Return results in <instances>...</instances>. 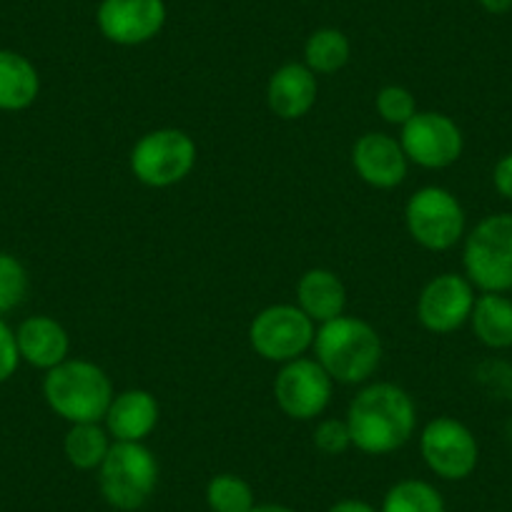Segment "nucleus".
<instances>
[{"instance_id":"obj_13","label":"nucleus","mask_w":512,"mask_h":512,"mask_svg":"<svg viewBox=\"0 0 512 512\" xmlns=\"http://www.w3.org/2000/svg\"><path fill=\"white\" fill-rule=\"evenodd\" d=\"M164 0H101L96 26L106 41L116 46H144L166 26Z\"/></svg>"},{"instance_id":"obj_4","label":"nucleus","mask_w":512,"mask_h":512,"mask_svg":"<svg viewBox=\"0 0 512 512\" xmlns=\"http://www.w3.org/2000/svg\"><path fill=\"white\" fill-rule=\"evenodd\" d=\"M159 485V462L144 442H113L98 467V487L113 510H141Z\"/></svg>"},{"instance_id":"obj_10","label":"nucleus","mask_w":512,"mask_h":512,"mask_svg":"<svg viewBox=\"0 0 512 512\" xmlns=\"http://www.w3.org/2000/svg\"><path fill=\"white\" fill-rule=\"evenodd\" d=\"M420 452L425 465L442 480H465L480 462V445L465 422L435 417L422 427Z\"/></svg>"},{"instance_id":"obj_14","label":"nucleus","mask_w":512,"mask_h":512,"mask_svg":"<svg viewBox=\"0 0 512 512\" xmlns=\"http://www.w3.org/2000/svg\"><path fill=\"white\" fill-rule=\"evenodd\" d=\"M352 166L364 184L374 189H395L407 179V161L400 139L382 131L359 136L352 146Z\"/></svg>"},{"instance_id":"obj_15","label":"nucleus","mask_w":512,"mask_h":512,"mask_svg":"<svg viewBox=\"0 0 512 512\" xmlns=\"http://www.w3.org/2000/svg\"><path fill=\"white\" fill-rule=\"evenodd\" d=\"M317 93V73L309 71L304 63H284L267 83L269 111L282 121H297L312 111Z\"/></svg>"},{"instance_id":"obj_5","label":"nucleus","mask_w":512,"mask_h":512,"mask_svg":"<svg viewBox=\"0 0 512 512\" xmlns=\"http://www.w3.org/2000/svg\"><path fill=\"white\" fill-rule=\"evenodd\" d=\"M462 267L480 292H512V214H492L477 221L465 236Z\"/></svg>"},{"instance_id":"obj_21","label":"nucleus","mask_w":512,"mask_h":512,"mask_svg":"<svg viewBox=\"0 0 512 512\" xmlns=\"http://www.w3.org/2000/svg\"><path fill=\"white\" fill-rule=\"evenodd\" d=\"M111 445V435L106 427H101V422H81L68 427L63 437V455L76 470H98Z\"/></svg>"},{"instance_id":"obj_12","label":"nucleus","mask_w":512,"mask_h":512,"mask_svg":"<svg viewBox=\"0 0 512 512\" xmlns=\"http://www.w3.org/2000/svg\"><path fill=\"white\" fill-rule=\"evenodd\" d=\"M475 287L462 274H440L422 287L417 297V319L432 334H452L470 322Z\"/></svg>"},{"instance_id":"obj_2","label":"nucleus","mask_w":512,"mask_h":512,"mask_svg":"<svg viewBox=\"0 0 512 512\" xmlns=\"http://www.w3.org/2000/svg\"><path fill=\"white\" fill-rule=\"evenodd\" d=\"M312 352L334 382L364 384L382 362V339L369 322L342 314L319 324Z\"/></svg>"},{"instance_id":"obj_1","label":"nucleus","mask_w":512,"mask_h":512,"mask_svg":"<svg viewBox=\"0 0 512 512\" xmlns=\"http://www.w3.org/2000/svg\"><path fill=\"white\" fill-rule=\"evenodd\" d=\"M352 447L364 455H390L415 437L417 407L410 392L392 382H372L357 392L347 410Z\"/></svg>"},{"instance_id":"obj_31","label":"nucleus","mask_w":512,"mask_h":512,"mask_svg":"<svg viewBox=\"0 0 512 512\" xmlns=\"http://www.w3.org/2000/svg\"><path fill=\"white\" fill-rule=\"evenodd\" d=\"M477 3L490 16H505V13L512 11V0H477Z\"/></svg>"},{"instance_id":"obj_32","label":"nucleus","mask_w":512,"mask_h":512,"mask_svg":"<svg viewBox=\"0 0 512 512\" xmlns=\"http://www.w3.org/2000/svg\"><path fill=\"white\" fill-rule=\"evenodd\" d=\"M251 512H297L287 505H274V502H264V505H254Z\"/></svg>"},{"instance_id":"obj_19","label":"nucleus","mask_w":512,"mask_h":512,"mask_svg":"<svg viewBox=\"0 0 512 512\" xmlns=\"http://www.w3.org/2000/svg\"><path fill=\"white\" fill-rule=\"evenodd\" d=\"M41 93L38 68L23 53L0 48V111H26Z\"/></svg>"},{"instance_id":"obj_17","label":"nucleus","mask_w":512,"mask_h":512,"mask_svg":"<svg viewBox=\"0 0 512 512\" xmlns=\"http://www.w3.org/2000/svg\"><path fill=\"white\" fill-rule=\"evenodd\" d=\"M16 342L21 362L36 369H46V372L66 362L71 354V337H68L66 327L46 314L23 319L16 329Z\"/></svg>"},{"instance_id":"obj_8","label":"nucleus","mask_w":512,"mask_h":512,"mask_svg":"<svg viewBox=\"0 0 512 512\" xmlns=\"http://www.w3.org/2000/svg\"><path fill=\"white\" fill-rule=\"evenodd\" d=\"M317 324L297 304H272L249 324V344L267 362L287 364L312 349Z\"/></svg>"},{"instance_id":"obj_23","label":"nucleus","mask_w":512,"mask_h":512,"mask_svg":"<svg viewBox=\"0 0 512 512\" xmlns=\"http://www.w3.org/2000/svg\"><path fill=\"white\" fill-rule=\"evenodd\" d=\"M379 512H445V497L425 480H400L387 490Z\"/></svg>"},{"instance_id":"obj_25","label":"nucleus","mask_w":512,"mask_h":512,"mask_svg":"<svg viewBox=\"0 0 512 512\" xmlns=\"http://www.w3.org/2000/svg\"><path fill=\"white\" fill-rule=\"evenodd\" d=\"M28 272L18 256L0 251V314H8L26 302Z\"/></svg>"},{"instance_id":"obj_29","label":"nucleus","mask_w":512,"mask_h":512,"mask_svg":"<svg viewBox=\"0 0 512 512\" xmlns=\"http://www.w3.org/2000/svg\"><path fill=\"white\" fill-rule=\"evenodd\" d=\"M492 184H495V191L502 199L512 201V151L495 164V169H492Z\"/></svg>"},{"instance_id":"obj_6","label":"nucleus","mask_w":512,"mask_h":512,"mask_svg":"<svg viewBox=\"0 0 512 512\" xmlns=\"http://www.w3.org/2000/svg\"><path fill=\"white\" fill-rule=\"evenodd\" d=\"M196 141L181 128H156L141 136L128 156L136 181L151 189H169L181 184L194 171Z\"/></svg>"},{"instance_id":"obj_24","label":"nucleus","mask_w":512,"mask_h":512,"mask_svg":"<svg viewBox=\"0 0 512 512\" xmlns=\"http://www.w3.org/2000/svg\"><path fill=\"white\" fill-rule=\"evenodd\" d=\"M206 505L211 512H251L256 505L254 490L244 477L221 472L206 485Z\"/></svg>"},{"instance_id":"obj_22","label":"nucleus","mask_w":512,"mask_h":512,"mask_svg":"<svg viewBox=\"0 0 512 512\" xmlns=\"http://www.w3.org/2000/svg\"><path fill=\"white\" fill-rule=\"evenodd\" d=\"M352 58V43L339 28H317L304 43V66L317 76L342 71Z\"/></svg>"},{"instance_id":"obj_16","label":"nucleus","mask_w":512,"mask_h":512,"mask_svg":"<svg viewBox=\"0 0 512 512\" xmlns=\"http://www.w3.org/2000/svg\"><path fill=\"white\" fill-rule=\"evenodd\" d=\"M159 417V400L149 390H126L113 395L103 422L113 442H144L156 430Z\"/></svg>"},{"instance_id":"obj_27","label":"nucleus","mask_w":512,"mask_h":512,"mask_svg":"<svg viewBox=\"0 0 512 512\" xmlns=\"http://www.w3.org/2000/svg\"><path fill=\"white\" fill-rule=\"evenodd\" d=\"M312 442L322 455H329V457L344 455V452L352 447V435H349L347 420H337V417H327V420H322L317 427H314Z\"/></svg>"},{"instance_id":"obj_30","label":"nucleus","mask_w":512,"mask_h":512,"mask_svg":"<svg viewBox=\"0 0 512 512\" xmlns=\"http://www.w3.org/2000/svg\"><path fill=\"white\" fill-rule=\"evenodd\" d=\"M327 512H377L369 502L357 500V497H347V500H339L329 507Z\"/></svg>"},{"instance_id":"obj_20","label":"nucleus","mask_w":512,"mask_h":512,"mask_svg":"<svg viewBox=\"0 0 512 512\" xmlns=\"http://www.w3.org/2000/svg\"><path fill=\"white\" fill-rule=\"evenodd\" d=\"M470 324L475 337L490 349L512 347V299L505 294L482 292L472 307Z\"/></svg>"},{"instance_id":"obj_3","label":"nucleus","mask_w":512,"mask_h":512,"mask_svg":"<svg viewBox=\"0 0 512 512\" xmlns=\"http://www.w3.org/2000/svg\"><path fill=\"white\" fill-rule=\"evenodd\" d=\"M111 377L88 359H71L48 369L43 379L46 405L68 425L101 422L113 400Z\"/></svg>"},{"instance_id":"obj_28","label":"nucleus","mask_w":512,"mask_h":512,"mask_svg":"<svg viewBox=\"0 0 512 512\" xmlns=\"http://www.w3.org/2000/svg\"><path fill=\"white\" fill-rule=\"evenodd\" d=\"M18 364H21V352H18L16 332L0 319V384L18 372Z\"/></svg>"},{"instance_id":"obj_7","label":"nucleus","mask_w":512,"mask_h":512,"mask_svg":"<svg viewBox=\"0 0 512 512\" xmlns=\"http://www.w3.org/2000/svg\"><path fill=\"white\" fill-rule=\"evenodd\" d=\"M405 224L412 241L427 251H447L465 239V209L452 191L422 186L407 199Z\"/></svg>"},{"instance_id":"obj_18","label":"nucleus","mask_w":512,"mask_h":512,"mask_svg":"<svg viewBox=\"0 0 512 512\" xmlns=\"http://www.w3.org/2000/svg\"><path fill=\"white\" fill-rule=\"evenodd\" d=\"M297 307L312 319L314 324L332 322L342 317L347 307V289L332 269H309L297 282Z\"/></svg>"},{"instance_id":"obj_26","label":"nucleus","mask_w":512,"mask_h":512,"mask_svg":"<svg viewBox=\"0 0 512 512\" xmlns=\"http://www.w3.org/2000/svg\"><path fill=\"white\" fill-rule=\"evenodd\" d=\"M374 108H377L379 118L392 126H405L412 116L417 113V101L412 96L410 88L405 86H384L374 98Z\"/></svg>"},{"instance_id":"obj_11","label":"nucleus","mask_w":512,"mask_h":512,"mask_svg":"<svg viewBox=\"0 0 512 512\" xmlns=\"http://www.w3.org/2000/svg\"><path fill=\"white\" fill-rule=\"evenodd\" d=\"M400 144L410 164L440 171L460 161L465 151V136L447 113L417 111L402 126Z\"/></svg>"},{"instance_id":"obj_9","label":"nucleus","mask_w":512,"mask_h":512,"mask_svg":"<svg viewBox=\"0 0 512 512\" xmlns=\"http://www.w3.org/2000/svg\"><path fill=\"white\" fill-rule=\"evenodd\" d=\"M334 379L327 369L312 357H299L282 364L274 379V400L277 407L297 422L317 420L332 402Z\"/></svg>"}]
</instances>
